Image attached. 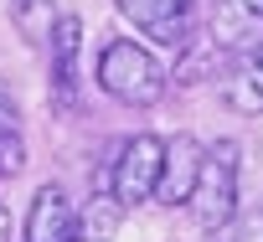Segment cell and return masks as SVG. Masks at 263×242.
<instances>
[{"label":"cell","instance_id":"cell-2","mask_svg":"<svg viewBox=\"0 0 263 242\" xmlns=\"http://www.w3.org/2000/svg\"><path fill=\"white\" fill-rule=\"evenodd\" d=\"M191 216L201 232H222L232 216H237V145L232 139H217L206 150V165H201V180L191 191Z\"/></svg>","mask_w":263,"mask_h":242},{"label":"cell","instance_id":"cell-5","mask_svg":"<svg viewBox=\"0 0 263 242\" xmlns=\"http://www.w3.org/2000/svg\"><path fill=\"white\" fill-rule=\"evenodd\" d=\"M206 42L217 52H253L263 47V11L253 0H212V21H206Z\"/></svg>","mask_w":263,"mask_h":242},{"label":"cell","instance_id":"cell-4","mask_svg":"<svg viewBox=\"0 0 263 242\" xmlns=\"http://www.w3.org/2000/svg\"><path fill=\"white\" fill-rule=\"evenodd\" d=\"M119 16L145 31L160 47H186L191 42V16H196V0H119Z\"/></svg>","mask_w":263,"mask_h":242},{"label":"cell","instance_id":"cell-10","mask_svg":"<svg viewBox=\"0 0 263 242\" xmlns=\"http://www.w3.org/2000/svg\"><path fill=\"white\" fill-rule=\"evenodd\" d=\"M119 216H124V206H119L114 196H93V201L78 211V237H72V242H114Z\"/></svg>","mask_w":263,"mask_h":242},{"label":"cell","instance_id":"cell-1","mask_svg":"<svg viewBox=\"0 0 263 242\" xmlns=\"http://www.w3.org/2000/svg\"><path fill=\"white\" fill-rule=\"evenodd\" d=\"M98 88L124 103V108H150L165 98V67L155 62L150 47H140L135 36H114L103 52H98Z\"/></svg>","mask_w":263,"mask_h":242},{"label":"cell","instance_id":"cell-6","mask_svg":"<svg viewBox=\"0 0 263 242\" xmlns=\"http://www.w3.org/2000/svg\"><path fill=\"white\" fill-rule=\"evenodd\" d=\"M201 165H206V150H201L191 134L165 139V170H160L155 201H160V206H186L191 191H196V180H201Z\"/></svg>","mask_w":263,"mask_h":242},{"label":"cell","instance_id":"cell-13","mask_svg":"<svg viewBox=\"0 0 263 242\" xmlns=\"http://www.w3.org/2000/svg\"><path fill=\"white\" fill-rule=\"evenodd\" d=\"M232 242H263V211H258V216H248V221L237 227V237H232Z\"/></svg>","mask_w":263,"mask_h":242},{"label":"cell","instance_id":"cell-15","mask_svg":"<svg viewBox=\"0 0 263 242\" xmlns=\"http://www.w3.org/2000/svg\"><path fill=\"white\" fill-rule=\"evenodd\" d=\"M253 6H258V11H263V0H253Z\"/></svg>","mask_w":263,"mask_h":242},{"label":"cell","instance_id":"cell-7","mask_svg":"<svg viewBox=\"0 0 263 242\" xmlns=\"http://www.w3.org/2000/svg\"><path fill=\"white\" fill-rule=\"evenodd\" d=\"M78 52H83V21L62 16L52 26V108H78Z\"/></svg>","mask_w":263,"mask_h":242},{"label":"cell","instance_id":"cell-8","mask_svg":"<svg viewBox=\"0 0 263 242\" xmlns=\"http://www.w3.org/2000/svg\"><path fill=\"white\" fill-rule=\"evenodd\" d=\"M78 237V206L67 201L62 186H42L31 196V211H26V242H72Z\"/></svg>","mask_w":263,"mask_h":242},{"label":"cell","instance_id":"cell-12","mask_svg":"<svg viewBox=\"0 0 263 242\" xmlns=\"http://www.w3.org/2000/svg\"><path fill=\"white\" fill-rule=\"evenodd\" d=\"M11 21L26 42H52V26L62 16L52 11V0H11Z\"/></svg>","mask_w":263,"mask_h":242},{"label":"cell","instance_id":"cell-11","mask_svg":"<svg viewBox=\"0 0 263 242\" xmlns=\"http://www.w3.org/2000/svg\"><path fill=\"white\" fill-rule=\"evenodd\" d=\"M26 165V139H21V113L0 93V175H21Z\"/></svg>","mask_w":263,"mask_h":242},{"label":"cell","instance_id":"cell-9","mask_svg":"<svg viewBox=\"0 0 263 242\" xmlns=\"http://www.w3.org/2000/svg\"><path fill=\"white\" fill-rule=\"evenodd\" d=\"M222 98L237 113H263V47L232 57V67L222 77Z\"/></svg>","mask_w":263,"mask_h":242},{"label":"cell","instance_id":"cell-3","mask_svg":"<svg viewBox=\"0 0 263 242\" xmlns=\"http://www.w3.org/2000/svg\"><path fill=\"white\" fill-rule=\"evenodd\" d=\"M160 170H165V139H160V134H129V139H119L114 191H108V196H114L119 206H145V201H155Z\"/></svg>","mask_w":263,"mask_h":242},{"label":"cell","instance_id":"cell-14","mask_svg":"<svg viewBox=\"0 0 263 242\" xmlns=\"http://www.w3.org/2000/svg\"><path fill=\"white\" fill-rule=\"evenodd\" d=\"M0 242H11V211L0 206Z\"/></svg>","mask_w":263,"mask_h":242}]
</instances>
